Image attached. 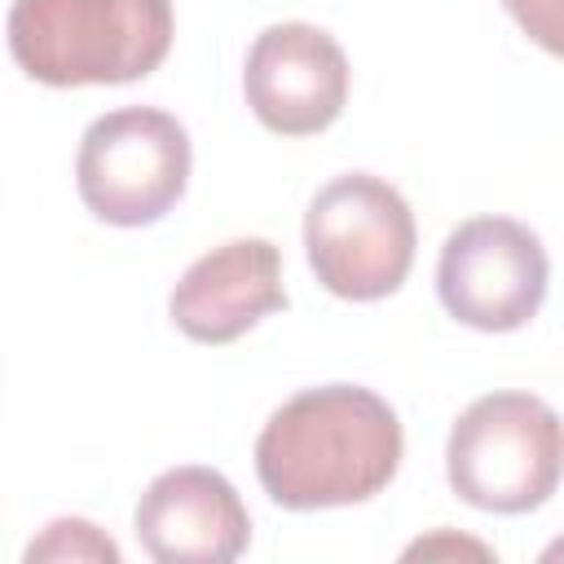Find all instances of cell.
Instances as JSON below:
<instances>
[{
	"label": "cell",
	"instance_id": "obj_6",
	"mask_svg": "<svg viewBox=\"0 0 564 564\" xmlns=\"http://www.w3.org/2000/svg\"><path fill=\"white\" fill-rule=\"evenodd\" d=\"M551 264L538 234L511 216L463 220L436 260V295L449 317L476 330H520L546 300Z\"/></svg>",
	"mask_w": 564,
	"mask_h": 564
},
{
	"label": "cell",
	"instance_id": "obj_4",
	"mask_svg": "<svg viewBox=\"0 0 564 564\" xmlns=\"http://www.w3.org/2000/svg\"><path fill=\"white\" fill-rule=\"evenodd\" d=\"M414 212L370 172L326 181L304 212V251L317 282L339 300H383L414 264Z\"/></svg>",
	"mask_w": 564,
	"mask_h": 564
},
{
	"label": "cell",
	"instance_id": "obj_13",
	"mask_svg": "<svg viewBox=\"0 0 564 564\" xmlns=\"http://www.w3.org/2000/svg\"><path fill=\"white\" fill-rule=\"evenodd\" d=\"M542 560H564V538H560V542H551V546L542 551Z\"/></svg>",
	"mask_w": 564,
	"mask_h": 564
},
{
	"label": "cell",
	"instance_id": "obj_1",
	"mask_svg": "<svg viewBox=\"0 0 564 564\" xmlns=\"http://www.w3.org/2000/svg\"><path fill=\"white\" fill-rule=\"evenodd\" d=\"M397 410L357 383L304 388L269 414L256 436V476L286 511L366 502L401 467Z\"/></svg>",
	"mask_w": 564,
	"mask_h": 564
},
{
	"label": "cell",
	"instance_id": "obj_12",
	"mask_svg": "<svg viewBox=\"0 0 564 564\" xmlns=\"http://www.w3.org/2000/svg\"><path fill=\"white\" fill-rule=\"evenodd\" d=\"M436 551H471V555H489L480 542H454V538H427V542H414L405 555H436Z\"/></svg>",
	"mask_w": 564,
	"mask_h": 564
},
{
	"label": "cell",
	"instance_id": "obj_10",
	"mask_svg": "<svg viewBox=\"0 0 564 564\" xmlns=\"http://www.w3.org/2000/svg\"><path fill=\"white\" fill-rule=\"evenodd\" d=\"M35 560H101V564H119V546L88 520H53L31 546H26V564Z\"/></svg>",
	"mask_w": 564,
	"mask_h": 564
},
{
	"label": "cell",
	"instance_id": "obj_3",
	"mask_svg": "<svg viewBox=\"0 0 564 564\" xmlns=\"http://www.w3.org/2000/svg\"><path fill=\"white\" fill-rule=\"evenodd\" d=\"M449 489L498 516L542 507L564 476V423L533 392L476 397L449 427Z\"/></svg>",
	"mask_w": 564,
	"mask_h": 564
},
{
	"label": "cell",
	"instance_id": "obj_7",
	"mask_svg": "<svg viewBox=\"0 0 564 564\" xmlns=\"http://www.w3.org/2000/svg\"><path fill=\"white\" fill-rule=\"evenodd\" d=\"M251 115L282 137H308L339 119L348 101V57L322 26L278 22L256 35L242 70Z\"/></svg>",
	"mask_w": 564,
	"mask_h": 564
},
{
	"label": "cell",
	"instance_id": "obj_9",
	"mask_svg": "<svg viewBox=\"0 0 564 564\" xmlns=\"http://www.w3.org/2000/svg\"><path fill=\"white\" fill-rule=\"evenodd\" d=\"M278 308H286V286L269 238H234L198 256L167 300L176 330L194 344H229Z\"/></svg>",
	"mask_w": 564,
	"mask_h": 564
},
{
	"label": "cell",
	"instance_id": "obj_2",
	"mask_svg": "<svg viewBox=\"0 0 564 564\" xmlns=\"http://www.w3.org/2000/svg\"><path fill=\"white\" fill-rule=\"evenodd\" d=\"M172 0H13L9 53L53 88L145 79L172 48Z\"/></svg>",
	"mask_w": 564,
	"mask_h": 564
},
{
	"label": "cell",
	"instance_id": "obj_8",
	"mask_svg": "<svg viewBox=\"0 0 564 564\" xmlns=\"http://www.w3.org/2000/svg\"><path fill=\"white\" fill-rule=\"evenodd\" d=\"M137 542L159 564H229L251 542V516L216 467H172L154 476L132 516Z\"/></svg>",
	"mask_w": 564,
	"mask_h": 564
},
{
	"label": "cell",
	"instance_id": "obj_11",
	"mask_svg": "<svg viewBox=\"0 0 564 564\" xmlns=\"http://www.w3.org/2000/svg\"><path fill=\"white\" fill-rule=\"evenodd\" d=\"M502 9L520 22L533 44L564 57V0H502Z\"/></svg>",
	"mask_w": 564,
	"mask_h": 564
},
{
	"label": "cell",
	"instance_id": "obj_5",
	"mask_svg": "<svg viewBox=\"0 0 564 564\" xmlns=\"http://www.w3.org/2000/svg\"><path fill=\"white\" fill-rule=\"evenodd\" d=\"M189 181V137L176 115L154 106H123L88 123L75 154V185L84 207L119 229L163 220Z\"/></svg>",
	"mask_w": 564,
	"mask_h": 564
}]
</instances>
